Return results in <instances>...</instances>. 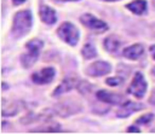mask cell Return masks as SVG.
Segmentation results:
<instances>
[{
  "instance_id": "1",
  "label": "cell",
  "mask_w": 155,
  "mask_h": 134,
  "mask_svg": "<svg viewBox=\"0 0 155 134\" xmlns=\"http://www.w3.org/2000/svg\"><path fill=\"white\" fill-rule=\"evenodd\" d=\"M33 28V14L30 10H21L15 13L11 25V36L19 40L27 36Z\"/></svg>"
},
{
  "instance_id": "2",
  "label": "cell",
  "mask_w": 155,
  "mask_h": 134,
  "mask_svg": "<svg viewBox=\"0 0 155 134\" xmlns=\"http://www.w3.org/2000/svg\"><path fill=\"white\" fill-rule=\"evenodd\" d=\"M44 48V41L40 39H31L24 45V52L19 57V62L24 69L31 68L39 59Z\"/></svg>"
},
{
  "instance_id": "3",
  "label": "cell",
  "mask_w": 155,
  "mask_h": 134,
  "mask_svg": "<svg viewBox=\"0 0 155 134\" xmlns=\"http://www.w3.org/2000/svg\"><path fill=\"white\" fill-rule=\"evenodd\" d=\"M57 36L69 46H76L80 40V30L71 22H63L57 28Z\"/></svg>"
},
{
  "instance_id": "4",
  "label": "cell",
  "mask_w": 155,
  "mask_h": 134,
  "mask_svg": "<svg viewBox=\"0 0 155 134\" xmlns=\"http://www.w3.org/2000/svg\"><path fill=\"white\" fill-rule=\"evenodd\" d=\"M148 91V82L142 71H136L126 92L136 99H143Z\"/></svg>"
},
{
  "instance_id": "5",
  "label": "cell",
  "mask_w": 155,
  "mask_h": 134,
  "mask_svg": "<svg viewBox=\"0 0 155 134\" xmlns=\"http://www.w3.org/2000/svg\"><path fill=\"white\" fill-rule=\"evenodd\" d=\"M82 111V105L75 99H65L57 103L53 107V112L59 117H69Z\"/></svg>"
},
{
  "instance_id": "6",
  "label": "cell",
  "mask_w": 155,
  "mask_h": 134,
  "mask_svg": "<svg viewBox=\"0 0 155 134\" xmlns=\"http://www.w3.org/2000/svg\"><path fill=\"white\" fill-rule=\"evenodd\" d=\"M79 19H80V23L84 27H86L87 29H90L94 34H103V33H105L109 29V25L104 21L97 18L96 16H93L90 12L82 13Z\"/></svg>"
},
{
  "instance_id": "7",
  "label": "cell",
  "mask_w": 155,
  "mask_h": 134,
  "mask_svg": "<svg viewBox=\"0 0 155 134\" xmlns=\"http://www.w3.org/2000/svg\"><path fill=\"white\" fill-rule=\"evenodd\" d=\"M111 64L105 60H96L92 62L85 69V74L90 77H102L111 72Z\"/></svg>"
},
{
  "instance_id": "8",
  "label": "cell",
  "mask_w": 155,
  "mask_h": 134,
  "mask_svg": "<svg viewBox=\"0 0 155 134\" xmlns=\"http://www.w3.org/2000/svg\"><path fill=\"white\" fill-rule=\"evenodd\" d=\"M54 76H56V69L53 66H46L38 71H34L30 76V80L35 85L44 86V85L51 83L53 81Z\"/></svg>"
},
{
  "instance_id": "9",
  "label": "cell",
  "mask_w": 155,
  "mask_h": 134,
  "mask_svg": "<svg viewBox=\"0 0 155 134\" xmlns=\"http://www.w3.org/2000/svg\"><path fill=\"white\" fill-rule=\"evenodd\" d=\"M144 109V105L138 101H132V100H126L124 104L120 105L119 110L116 111V117L117 118H127L132 113L138 112Z\"/></svg>"
},
{
  "instance_id": "10",
  "label": "cell",
  "mask_w": 155,
  "mask_h": 134,
  "mask_svg": "<svg viewBox=\"0 0 155 134\" xmlns=\"http://www.w3.org/2000/svg\"><path fill=\"white\" fill-rule=\"evenodd\" d=\"M96 97L99 101L102 103H105V104H110V105H121L124 104L127 99H125L124 95L121 94H117V93H111V92H108L105 89H99L96 92Z\"/></svg>"
},
{
  "instance_id": "11",
  "label": "cell",
  "mask_w": 155,
  "mask_h": 134,
  "mask_svg": "<svg viewBox=\"0 0 155 134\" xmlns=\"http://www.w3.org/2000/svg\"><path fill=\"white\" fill-rule=\"evenodd\" d=\"M79 82H80V80H78L76 77L68 76V77H65V78L62 80V82L54 88V91L52 92L51 95L54 97V98L61 97V95H63L64 93H68V92H70V91L74 89V88H78Z\"/></svg>"
},
{
  "instance_id": "12",
  "label": "cell",
  "mask_w": 155,
  "mask_h": 134,
  "mask_svg": "<svg viewBox=\"0 0 155 134\" xmlns=\"http://www.w3.org/2000/svg\"><path fill=\"white\" fill-rule=\"evenodd\" d=\"M1 104H2V109H1L2 117H12V116H16L19 111H22L25 107V104L22 100L7 101L6 99H2Z\"/></svg>"
},
{
  "instance_id": "13",
  "label": "cell",
  "mask_w": 155,
  "mask_h": 134,
  "mask_svg": "<svg viewBox=\"0 0 155 134\" xmlns=\"http://www.w3.org/2000/svg\"><path fill=\"white\" fill-rule=\"evenodd\" d=\"M39 17L42 23L46 25H53L57 22V13L56 10L48 5L41 4L39 7Z\"/></svg>"
},
{
  "instance_id": "14",
  "label": "cell",
  "mask_w": 155,
  "mask_h": 134,
  "mask_svg": "<svg viewBox=\"0 0 155 134\" xmlns=\"http://www.w3.org/2000/svg\"><path fill=\"white\" fill-rule=\"evenodd\" d=\"M144 54V46L142 43H133L124 48L122 56L128 60H138Z\"/></svg>"
},
{
  "instance_id": "15",
  "label": "cell",
  "mask_w": 155,
  "mask_h": 134,
  "mask_svg": "<svg viewBox=\"0 0 155 134\" xmlns=\"http://www.w3.org/2000/svg\"><path fill=\"white\" fill-rule=\"evenodd\" d=\"M122 45V40L117 36V35H114V34H110L108 35L104 41H103V47L105 51H108L109 53H115L120 49Z\"/></svg>"
},
{
  "instance_id": "16",
  "label": "cell",
  "mask_w": 155,
  "mask_h": 134,
  "mask_svg": "<svg viewBox=\"0 0 155 134\" xmlns=\"http://www.w3.org/2000/svg\"><path fill=\"white\" fill-rule=\"evenodd\" d=\"M125 7L133 14L142 16V14L147 13V11H148V1L147 0H132L131 2L126 4Z\"/></svg>"
},
{
  "instance_id": "17",
  "label": "cell",
  "mask_w": 155,
  "mask_h": 134,
  "mask_svg": "<svg viewBox=\"0 0 155 134\" xmlns=\"http://www.w3.org/2000/svg\"><path fill=\"white\" fill-rule=\"evenodd\" d=\"M80 53H81V56L85 60H90V59H93V58L97 57V49H96V47L92 42H86L81 47Z\"/></svg>"
},
{
  "instance_id": "18",
  "label": "cell",
  "mask_w": 155,
  "mask_h": 134,
  "mask_svg": "<svg viewBox=\"0 0 155 134\" xmlns=\"http://www.w3.org/2000/svg\"><path fill=\"white\" fill-rule=\"evenodd\" d=\"M31 133H59L63 132L58 124H52V126H46V127H40L36 129H31Z\"/></svg>"
},
{
  "instance_id": "19",
  "label": "cell",
  "mask_w": 155,
  "mask_h": 134,
  "mask_svg": "<svg viewBox=\"0 0 155 134\" xmlns=\"http://www.w3.org/2000/svg\"><path fill=\"white\" fill-rule=\"evenodd\" d=\"M154 118H155V115H154L153 112H147V113L139 116V117L136 120L134 124H143V126H145V124H149L150 122H153Z\"/></svg>"
},
{
  "instance_id": "20",
  "label": "cell",
  "mask_w": 155,
  "mask_h": 134,
  "mask_svg": "<svg viewBox=\"0 0 155 134\" xmlns=\"http://www.w3.org/2000/svg\"><path fill=\"white\" fill-rule=\"evenodd\" d=\"M124 81H125L124 76H114V77H108L104 82H105V85H108L110 87H119L124 83Z\"/></svg>"
},
{
  "instance_id": "21",
  "label": "cell",
  "mask_w": 155,
  "mask_h": 134,
  "mask_svg": "<svg viewBox=\"0 0 155 134\" xmlns=\"http://www.w3.org/2000/svg\"><path fill=\"white\" fill-rule=\"evenodd\" d=\"M91 88H92V86H91L88 82H86V81H81V80H80L79 86H78V89H79V92H80L81 94H87V93H90Z\"/></svg>"
},
{
  "instance_id": "22",
  "label": "cell",
  "mask_w": 155,
  "mask_h": 134,
  "mask_svg": "<svg viewBox=\"0 0 155 134\" xmlns=\"http://www.w3.org/2000/svg\"><path fill=\"white\" fill-rule=\"evenodd\" d=\"M126 132H127V133H140V129H139L138 127H136V126H130V127L126 129Z\"/></svg>"
},
{
  "instance_id": "23",
  "label": "cell",
  "mask_w": 155,
  "mask_h": 134,
  "mask_svg": "<svg viewBox=\"0 0 155 134\" xmlns=\"http://www.w3.org/2000/svg\"><path fill=\"white\" fill-rule=\"evenodd\" d=\"M149 103L151 105H155V88H153V91L150 92V95H149Z\"/></svg>"
},
{
  "instance_id": "24",
  "label": "cell",
  "mask_w": 155,
  "mask_h": 134,
  "mask_svg": "<svg viewBox=\"0 0 155 134\" xmlns=\"http://www.w3.org/2000/svg\"><path fill=\"white\" fill-rule=\"evenodd\" d=\"M149 52H150V56H151V58L155 60V45H151V46L149 47Z\"/></svg>"
},
{
  "instance_id": "25",
  "label": "cell",
  "mask_w": 155,
  "mask_h": 134,
  "mask_svg": "<svg viewBox=\"0 0 155 134\" xmlns=\"http://www.w3.org/2000/svg\"><path fill=\"white\" fill-rule=\"evenodd\" d=\"M11 1H12V5L13 6H19V5L24 4L27 0H11Z\"/></svg>"
},
{
  "instance_id": "26",
  "label": "cell",
  "mask_w": 155,
  "mask_h": 134,
  "mask_svg": "<svg viewBox=\"0 0 155 134\" xmlns=\"http://www.w3.org/2000/svg\"><path fill=\"white\" fill-rule=\"evenodd\" d=\"M1 85H2V91H6L7 88H10V86H8V85H7L5 81H2V83H1Z\"/></svg>"
},
{
  "instance_id": "27",
  "label": "cell",
  "mask_w": 155,
  "mask_h": 134,
  "mask_svg": "<svg viewBox=\"0 0 155 134\" xmlns=\"http://www.w3.org/2000/svg\"><path fill=\"white\" fill-rule=\"evenodd\" d=\"M57 2H73V1H79V0H54Z\"/></svg>"
},
{
  "instance_id": "28",
  "label": "cell",
  "mask_w": 155,
  "mask_h": 134,
  "mask_svg": "<svg viewBox=\"0 0 155 134\" xmlns=\"http://www.w3.org/2000/svg\"><path fill=\"white\" fill-rule=\"evenodd\" d=\"M151 75H154V76H155V66H154V68H151Z\"/></svg>"
},
{
  "instance_id": "29",
  "label": "cell",
  "mask_w": 155,
  "mask_h": 134,
  "mask_svg": "<svg viewBox=\"0 0 155 134\" xmlns=\"http://www.w3.org/2000/svg\"><path fill=\"white\" fill-rule=\"evenodd\" d=\"M102 1H108V2H114V1H120V0H102Z\"/></svg>"
},
{
  "instance_id": "30",
  "label": "cell",
  "mask_w": 155,
  "mask_h": 134,
  "mask_svg": "<svg viewBox=\"0 0 155 134\" xmlns=\"http://www.w3.org/2000/svg\"><path fill=\"white\" fill-rule=\"evenodd\" d=\"M153 5H154V8H155V0L153 1Z\"/></svg>"
}]
</instances>
